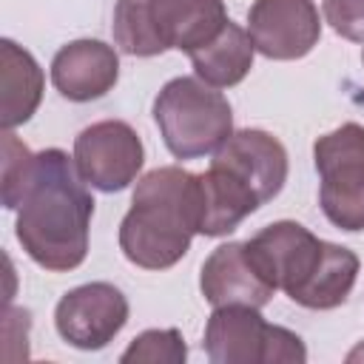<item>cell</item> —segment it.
Segmentation results:
<instances>
[{"instance_id": "6da1fadb", "label": "cell", "mask_w": 364, "mask_h": 364, "mask_svg": "<svg viewBox=\"0 0 364 364\" xmlns=\"http://www.w3.org/2000/svg\"><path fill=\"white\" fill-rule=\"evenodd\" d=\"M91 216L94 196L88 193L74 156L60 148L34 154L14 222L23 250L51 273L74 270L88 253Z\"/></svg>"}, {"instance_id": "7a4b0ae2", "label": "cell", "mask_w": 364, "mask_h": 364, "mask_svg": "<svg viewBox=\"0 0 364 364\" xmlns=\"http://www.w3.org/2000/svg\"><path fill=\"white\" fill-rule=\"evenodd\" d=\"M245 245L276 290L307 310L344 304L358 276V256L350 247L324 242L290 219L262 228Z\"/></svg>"}, {"instance_id": "3957f363", "label": "cell", "mask_w": 364, "mask_h": 364, "mask_svg": "<svg viewBox=\"0 0 364 364\" xmlns=\"http://www.w3.org/2000/svg\"><path fill=\"white\" fill-rule=\"evenodd\" d=\"M199 233V173L176 165L148 171L119 225L122 256L145 270L173 267Z\"/></svg>"}, {"instance_id": "277c9868", "label": "cell", "mask_w": 364, "mask_h": 364, "mask_svg": "<svg viewBox=\"0 0 364 364\" xmlns=\"http://www.w3.org/2000/svg\"><path fill=\"white\" fill-rule=\"evenodd\" d=\"M228 23L222 0H117L114 43L131 57L196 51Z\"/></svg>"}, {"instance_id": "5b68a950", "label": "cell", "mask_w": 364, "mask_h": 364, "mask_svg": "<svg viewBox=\"0 0 364 364\" xmlns=\"http://www.w3.org/2000/svg\"><path fill=\"white\" fill-rule=\"evenodd\" d=\"M154 119L176 159L216 154L233 134L230 102L199 77H173L154 100Z\"/></svg>"}, {"instance_id": "8992f818", "label": "cell", "mask_w": 364, "mask_h": 364, "mask_svg": "<svg viewBox=\"0 0 364 364\" xmlns=\"http://www.w3.org/2000/svg\"><path fill=\"white\" fill-rule=\"evenodd\" d=\"M213 364H304V341L279 327L267 324L259 307L225 304L213 307L205 324L202 341Z\"/></svg>"}, {"instance_id": "52a82bcc", "label": "cell", "mask_w": 364, "mask_h": 364, "mask_svg": "<svg viewBox=\"0 0 364 364\" xmlns=\"http://www.w3.org/2000/svg\"><path fill=\"white\" fill-rule=\"evenodd\" d=\"M318 202L324 216L347 230H364V125L344 122L313 142Z\"/></svg>"}, {"instance_id": "ba28073f", "label": "cell", "mask_w": 364, "mask_h": 364, "mask_svg": "<svg viewBox=\"0 0 364 364\" xmlns=\"http://www.w3.org/2000/svg\"><path fill=\"white\" fill-rule=\"evenodd\" d=\"M145 148L139 134L122 119H102L82 128L74 139V165L85 185L114 193L128 188L142 171Z\"/></svg>"}, {"instance_id": "9c48e42d", "label": "cell", "mask_w": 364, "mask_h": 364, "mask_svg": "<svg viewBox=\"0 0 364 364\" xmlns=\"http://www.w3.org/2000/svg\"><path fill=\"white\" fill-rule=\"evenodd\" d=\"M128 321V299L108 282H88L68 290L54 310V327L77 350H102Z\"/></svg>"}, {"instance_id": "30bf717a", "label": "cell", "mask_w": 364, "mask_h": 364, "mask_svg": "<svg viewBox=\"0 0 364 364\" xmlns=\"http://www.w3.org/2000/svg\"><path fill=\"white\" fill-rule=\"evenodd\" d=\"M247 34L259 54L270 60H299L321 37L313 0H256L247 11Z\"/></svg>"}, {"instance_id": "8fae6325", "label": "cell", "mask_w": 364, "mask_h": 364, "mask_svg": "<svg viewBox=\"0 0 364 364\" xmlns=\"http://www.w3.org/2000/svg\"><path fill=\"white\" fill-rule=\"evenodd\" d=\"M210 165L239 179L262 205L270 202L287 182V151L284 145L259 128L233 131L225 145L213 154Z\"/></svg>"}, {"instance_id": "7c38bea8", "label": "cell", "mask_w": 364, "mask_h": 364, "mask_svg": "<svg viewBox=\"0 0 364 364\" xmlns=\"http://www.w3.org/2000/svg\"><path fill=\"white\" fill-rule=\"evenodd\" d=\"M199 287L205 301L213 307H225V304L264 307L276 293V284L262 273L245 242L219 245L202 264Z\"/></svg>"}, {"instance_id": "4fadbf2b", "label": "cell", "mask_w": 364, "mask_h": 364, "mask_svg": "<svg viewBox=\"0 0 364 364\" xmlns=\"http://www.w3.org/2000/svg\"><path fill=\"white\" fill-rule=\"evenodd\" d=\"M119 80V57L102 40H74L51 60V82L71 102L105 97Z\"/></svg>"}, {"instance_id": "5bb4252c", "label": "cell", "mask_w": 364, "mask_h": 364, "mask_svg": "<svg viewBox=\"0 0 364 364\" xmlns=\"http://www.w3.org/2000/svg\"><path fill=\"white\" fill-rule=\"evenodd\" d=\"M0 91L3 131L28 122L43 100V68L14 40L0 43Z\"/></svg>"}, {"instance_id": "9a60e30c", "label": "cell", "mask_w": 364, "mask_h": 364, "mask_svg": "<svg viewBox=\"0 0 364 364\" xmlns=\"http://www.w3.org/2000/svg\"><path fill=\"white\" fill-rule=\"evenodd\" d=\"M253 54H256V46H253L250 34L242 26H236L233 20H228L225 28L210 43L191 51L188 57H191L199 80H205L213 88H230L250 74Z\"/></svg>"}, {"instance_id": "2e32d148", "label": "cell", "mask_w": 364, "mask_h": 364, "mask_svg": "<svg viewBox=\"0 0 364 364\" xmlns=\"http://www.w3.org/2000/svg\"><path fill=\"white\" fill-rule=\"evenodd\" d=\"M188 355L185 338L176 327L168 330H145L139 333L128 350L119 355L122 364H134V361H145V364H182Z\"/></svg>"}, {"instance_id": "e0dca14e", "label": "cell", "mask_w": 364, "mask_h": 364, "mask_svg": "<svg viewBox=\"0 0 364 364\" xmlns=\"http://www.w3.org/2000/svg\"><path fill=\"white\" fill-rule=\"evenodd\" d=\"M3 205L6 210H17V202H20V193H23V185L31 173V165H34V154L11 134V131H3Z\"/></svg>"}, {"instance_id": "ac0fdd59", "label": "cell", "mask_w": 364, "mask_h": 364, "mask_svg": "<svg viewBox=\"0 0 364 364\" xmlns=\"http://www.w3.org/2000/svg\"><path fill=\"white\" fill-rule=\"evenodd\" d=\"M324 20L344 40L364 43V0H324Z\"/></svg>"}, {"instance_id": "d6986e66", "label": "cell", "mask_w": 364, "mask_h": 364, "mask_svg": "<svg viewBox=\"0 0 364 364\" xmlns=\"http://www.w3.org/2000/svg\"><path fill=\"white\" fill-rule=\"evenodd\" d=\"M347 361H364V341H361L355 350H350V353H347Z\"/></svg>"}, {"instance_id": "ffe728a7", "label": "cell", "mask_w": 364, "mask_h": 364, "mask_svg": "<svg viewBox=\"0 0 364 364\" xmlns=\"http://www.w3.org/2000/svg\"><path fill=\"white\" fill-rule=\"evenodd\" d=\"M361 60H364V54H361Z\"/></svg>"}]
</instances>
